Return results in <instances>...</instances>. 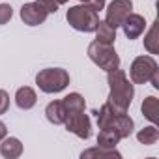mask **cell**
<instances>
[{"mask_svg":"<svg viewBox=\"0 0 159 159\" xmlns=\"http://www.w3.org/2000/svg\"><path fill=\"white\" fill-rule=\"evenodd\" d=\"M150 83H152V86L153 88H159V69L152 75V79H150Z\"/></svg>","mask_w":159,"mask_h":159,"instance_id":"484cf974","label":"cell"},{"mask_svg":"<svg viewBox=\"0 0 159 159\" xmlns=\"http://www.w3.org/2000/svg\"><path fill=\"white\" fill-rule=\"evenodd\" d=\"M155 71H157V62L152 56H137L131 64L129 77L135 84H144L152 79Z\"/></svg>","mask_w":159,"mask_h":159,"instance_id":"5b68a950","label":"cell"},{"mask_svg":"<svg viewBox=\"0 0 159 159\" xmlns=\"http://www.w3.org/2000/svg\"><path fill=\"white\" fill-rule=\"evenodd\" d=\"M114 116H116V112L105 103V105L99 109V112H98V125H99V129H101V127H111Z\"/></svg>","mask_w":159,"mask_h":159,"instance_id":"44dd1931","label":"cell"},{"mask_svg":"<svg viewBox=\"0 0 159 159\" xmlns=\"http://www.w3.org/2000/svg\"><path fill=\"white\" fill-rule=\"evenodd\" d=\"M133 120L127 116V112H124V114H116L114 116V120H112V125L111 127H114L118 133H120V137L122 139H127L131 133H133Z\"/></svg>","mask_w":159,"mask_h":159,"instance_id":"9a60e30c","label":"cell"},{"mask_svg":"<svg viewBox=\"0 0 159 159\" xmlns=\"http://www.w3.org/2000/svg\"><path fill=\"white\" fill-rule=\"evenodd\" d=\"M88 56L96 66H99L105 71H112V69L120 67V58H118L112 43H103L98 39L92 41L88 45Z\"/></svg>","mask_w":159,"mask_h":159,"instance_id":"277c9868","label":"cell"},{"mask_svg":"<svg viewBox=\"0 0 159 159\" xmlns=\"http://www.w3.org/2000/svg\"><path fill=\"white\" fill-rule=\"evenodd\" d=\"M45 116H47V120L51 124L60 125V124H64V120H66L67 114H66V109H64L62 101H51L47 105V109H45Z\"/></svg>","mask_w":159,"mask_h":159,"instance_id":"4fadbf2b","label":"cell"},{"mask_svg":"<svg viewBox=\"0 0 159 159\" xmlns=\"http://www.w3.org/2000/svg\"><path fill=\"white\" fill-rule=\"evenodd\" d=\"M39 2L47 8L49 13H56V11H58V6H60V4H66L67 0H39Z\"/></svg>","mask_w":159,"mask_h":159,"instance_id":"603a6c76","label":"cell"},{"mask_svg":"<svg viewBox=\"0 0 159 159\" xmlns=\"http://www.w3.org/2000/svg\"><path fill=\"white\" fill-rule=\"evenodd\" d=\"M64 125L67 131L75 133L79 139H90L92 135V125H90V118L88 114H84V111L81 112H73V114H67L66 120H64Z\"/></svg>","mask_w":159,"mask_h":159,"instance_id":"8992f818","label":"cell"},{"mask_svg":"<svg viewBox=\"0 0 159 159\" xmlns=\"http://www.w3.org/2000/svg\"><path fill=\"white\" fill-rule=\"evenodd\" d=\"M36 101H38V96H36V92H34L30 86H23V88H19V90L15 92V103H17V107L23 109V111L32 109V107L36 105Z\"/></svg>","mask_w":159,"mask_h":159,"instance_id":"8fae6325","label":"cell"},{"mask_svg":"<svg viewBox=\"0 0 159 159\" xmlns=\"http://www.w3.org/2000/svg\"><path fill=\"white\" fill-rule=\"evenodd\" d=\"M131 10H133V2H131V0H112V2L109 4V8H107L105 21L112 28H118V26H122L124 19L131 13Z\"/></svg>","mask_w":159,"mask_h":159,"instance_id":"52a82bcc","label":"cell"},{"mask_svg":"<svg viewBox=\"0 0 159 159\" xmlns=\"http://www.w3.org/2000/svg\"><path fill=\"white\" fill-rule=\"evenodd\" d=\"M122 28H124V34H125L127 39H137V38L144 32V28H146V21H144V17L139 15V13H129V15L124 19Z\"/></svg>","mask_w":159,"mask_h":159,"instance_id":"9c48e42d","label":"cell"},{"mask_svg":"<svg viewBox=\"0 0 159 159\" xmlns=\"http://www.w3.org/2000/svg\"><path fill=\"white\" fill-rule=\"evenodd\" d=\"M94 32H96V39H98V41L114 43V39H116V28H112L107 21H99Z\"/></svg>","mask_w":159,"mask_h":159,"instance_id":"e0dca14e","label":"cell"},{"mask_svg":"<svg viewBox=\"0 0 159 159\" xmlns=\"http://www.w3.org/2000/svg\"><path fill=\"white\" fill-rule=\"evenodd\" d=\"M8 109H10V96L6 90H0V114L8 112Z\"/></svg>","mask_w":159,"mask_h":159,"instance_id":"cb8c5ba5","label":"cell"},{"mask_svg":"<svg viewBox=\"0 0 159 159\" xmlns=\"http://www.w3.org/2000/svg\"><path fill=\"white\" fill-rule=\"evenodd\" d=\"M144 47L150 54H157L159 52V38H157V23L152 25V28L148 30V34L144 36Z\"/></svg>","mask_w":159,"mask_h":159,"instance_id":"ffe728a7","label":"cell"},{"mask_svg":"<svg viewBox=\"0 0 159 159\" xmlns=\"http://www.w3.org/2000/svg\"><path fill=\"white\" fill-rule=\"evenodd\" d=\"M79 2H83V4H84V2H86V0H79Z\"/></svg>","mask_w":159,"mask_h":159,"instance_id":"83f0119b","label":"cell"},{"mask_svg":"<svg viewBox=\"0 0 159 159\" xmlns=\"http://www.w3.org/2000/svg\"><path fill=\"white\" fill-rule=\"evenodd\" d=\"M157 139H159V131H157L155 124H153V125H148V127H144V129H140V131L137 133V140H139L140 144H144V146L155 144Z\"/></svg>","mask_w":159,"mask_h":159,"instance_id":"d6986e66","label":"cell"},{"mask_svg":"<svg viewBox=\"0 0 159 159\" xmlns=\"http://www.w3.org/2000/svg\"><path fill=\"white\" fill-rule=\"evenodd\" d=\"M47 15H49V11H47V8L39 2V0H38V2H28V4H25L21 8V19L28 26L41 25L47 19Z\"/></svg>","mask_w":159,"mask_h":159,"instance_id":"ba28073f","label":"cell"},{"mask_svg":"<svg viewBox=\"0 0 159 159\" xmlns=\"http://www.w3.org/2000/svg\"><path fill=\"white\" fill-rule=\"evenodd\" d=\"M107 81H109V99H107V105L116 112V114H124L127 112L131 101H133V96H135V88L133 84L127 81L125 73L118 67V69H112V71H107Z\"/></svg>","mask_w":159,"mask_h":159,"instance_id":"6da1fadb","label":"cell"},{"mask_svg":"<svg viewBox=\"0 0 159 159\" xmlns=\"http://www.w3.org/2000/svg\"><path fill=\"white\" fill-rule=\"evenodd\" d=\"M122 140L120 133L114 127H101L99 135H98V146L103 148H116V144Z\"/></svg>","mask_w":159,"mask_h":159,"instance_id":"7c38bea8","label":"cell"},{"mask_svg":"<svg viewBox=\"0 0 159 159\" xmlns=\"http://www.w3.org/2000/svg\"><path fill=\"white\" fill-rule=\"evenodd\" d=\"M81 157H83V159H84V157H101V159H112V157H116V159H120L122 155H120V152H116L114 148L98 146V148H90V150L83 152Z\"/></svg>","mask_w":159,"mask_h":159,"instance_id":"ac0fdd59","label":"cell"},{"mask_svg":"<svg viewBox=\"0 0 159 159\" xmlns=\"http://www.w3.org/2000/svg\"><path fill=\"white\" fill-rule=\"evenodd\" d=\"M8 135V129H6V124L2 122V120H0V140H2L4 137Z\"/></svg>","mask_w":159,"mask_h":159,"instance_id":"4316f807","label":"cell"},{"mask_svg":"<svg viewBox=\"0 0 159 159\" xmlns=\"http://www.w3.org/2000/svg\"><path fill=\"white\" fill-rule=\"evenodd\" d=\"M84 4H86V6H90L92 10L99 11V10H103V8H105V0H86Z\"/></svg>","mask_w":159,"mask_h":159,"instance_id":"d4e9b609","label":"cell"},{"mask_svg":"<svg viewBox=\"0 0 159 159\" xmlns=\"http://www.w3.org/2000/svg\"><path fill=\"white\" fill-rule=\"evenodd\" d=\"M66 19L69 23L71 28L79 30V32H94L98 23H99V15L96 10H92L86 4H79V6H71L66 13Z\"/></svg>","mask_w":159,"mask_h":159,"instance_id":"7a4b0ae2","label":"cell"},{"mask_svg":"<svg viewBox=\"0 0 159 159\" xmlns=\"http://www.w3.org/2000/svg\"><path fill=\"white\" fill-rule=\"evenodd\" d=\"M13 15V8L10 4H0V25H6Z\"/></svg>","mask_w":159,"mask_h":159,"instance_id":"7402d4cb","label":"cell"},{"mask_svg":"<svg viewBox=\"0 0 159 159\" xmlns=\"http://www.w3.org/2000/svg\"><path fill=\"white\" fill-rule=\"evenodd\" d=\"M0 142H2V144H0V153H2L6 159H17V157H21L23 144H21L19 139H15V137H4Z\"/></svg>","mask_w":159,"mask_h":159,"instance_id":"30bf717a","label":"cell"},{"mask_svg":"<svg viewBox=\"0 0 159 159\" xmlns=\"http://www.w3.org/2000/svg\"><path fill=\"white\" fill-rule=\"evenodd\" d=\"M62 105H64V109H66V114L81 112V111H84V107H86V103H84V98H83L81 94H77V92H73V94H67V96L62 99Z\"/></svg>","mask_w":159,"mask_h":159,"instance_id":"5bb4252c","label":"cell"},{"mask_svg":"<svg viewBox=\"0 0 159 159\" xmlns=\"http://www.w3.org/2000/svg\"><path fill=\"white\" fill-rule=\"evenodd\" d=\"M140 109H142V114H144L146 120H150L152 124H157L159 122V99L157 98H153V96L146 98L142 101V107Z\"/></svg>","mask_w":159,"mask_h":159,"instance_id":"2e32d148","label":"cell"},{"mask_svg":"<svg viewBox=\"0 0 159 159\" xmlns=\"http://www.w3.org/2000/svg\"><path fill=\"white\" fill-rule=\"evenodd\" d=\"M36 84L45 94L62 92L69 84V73L62 67H47L36 75Z\"/></svg>","mask_w":159,"mask_h":159,"instance_id":"3957f363","label":"cell"}]
</instances>
